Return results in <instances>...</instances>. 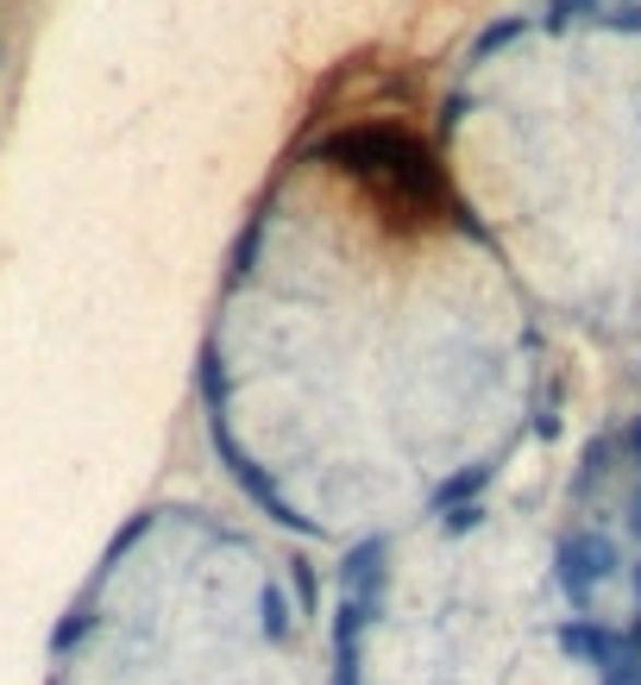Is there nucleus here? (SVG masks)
Segmentation results:
<instances>
[{
    "label": "nucleus",
    "mask_w": 641,
    "mask_h": 685,
    "mask_svg": "<svg viewBox=\"0 0 641 685\" xmlns=\"http://www.w3.org/2000/svg\"><path fill=\"white\" fill-rule=\"evenodd\" d=\"M560 559H566V584H572L579 598L591 591V579H604V572H610V547H604V541H566Z\"/></svg>",
    "instance_id": "obj_2"
},
{
    "label": "nucleus",
    "mask_w": 641,
    "mask_h": 685,
    "mask_svg": "<svg viewBox=\"0 0 641 685\" xmlns=\"http://www.w3.org/2000/svg\"><path fill=\"white\" fill-rule=\"evenodd\" d=\"M604 685H641V660L629 654H616L610 666H604Z\"/></svg>",
    "instance_id": "obj_3"
},
{
    "label": "nucleus",
    "mask_w": 641,
    "mask_h": 685,
    "mask_svg": "<svg viewBox=\"0 0 641 685\" xmlns=\"http://www.w3.org/2000/svg\"><path fill=\"white\" fill-rule=\"evenodd\" d=\"M340 157H346V170H353L390 214H403V221H435L440 177L409 139H396V132H353V139H340Z\"/></svg>",
    "instance_id": "obj_1"
}]
</instances>
